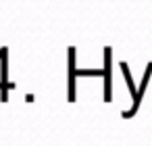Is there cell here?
<instances>
[{"label": "cell", "instance_id": "6da1fadb", "mask_svg": "<svg viewBox=\"0 0 152 146\" xmlns=\"http://www.w3.org/2000/svg\"><path fill=\"white\" fill-rule=\"evenodd\" d=\"M121 65V71H123V77H125V81H127V88H129V94H131V106L129 109H125L123 113H121V117L123 119H131L135 113H137V109H140V102H142V96H144V92H146V88H148V84H150V77H152V61L148 63V67L144 69V77H142V86L140 88H135V84H133V77H131V73H129V65L125 63V61H121L119 63Z\"/></svg>", "mask_w": 152, "mask_h": 146}, {"label": "cell", "instance_id": "7a4b0ae2", "mask_svg": "<svg viewBox=\"0 0 152 146\" xmlns=\"http://www.w3.org/2000/svg\"><path fill=\"white\" fill-rule=\"evenodd\" d=\"M102 79H104V102H113V48L104 46V65H102Z\"/></svg>", "mask_w": 152, "mask_h": 146}, {"label": "cell", "instance_id": "3957f363", "mask_svg": "<svg viewBox=\"0 0 152 146\" xmlns=\"http://www.w3.org/2000/svg\"><path fill=\"white\" fill-rule=\"evenodd\" d=\"M75 46H71L69 48V94H67V100L69 102H75L77 98H75Z\"/></svg>", "mask_w": 152, "mask_h": 146}, {"label": "cell", "instance_id": "277c9868", "mask_svg": "<svg viewBox=\"0 0 152 146\" xmlns=\"http://www.w3.org/2000/svg\"><path fill=\"white\" fill-rule=\"evenodd\" d=\"M36 98H34V94H25V102H34Z\"/></svg>", "mask_w": 152, "mask_h": 146}]
</instances>
